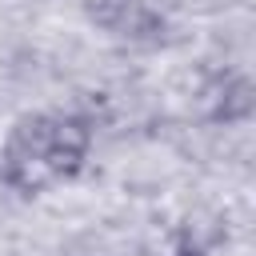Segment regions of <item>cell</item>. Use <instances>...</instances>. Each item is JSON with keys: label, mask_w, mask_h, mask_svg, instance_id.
<instances>
[{"label": "cell", "mask_w": 256, "mask_h": 256, "mask_svg": "<svg viewBox=\"0 0 256 256\" xmlns=\"http://www.w3.org/2000/svg\"><path fill=\"white\" fill-rule=\"evenodd\" d=\"M176 256H204V252H200V248H180Z\"/></svg>", "instance_id": "cell-2"}, {"label": "cell", "mask_w": 256, "mask_h": 256, "mask_svg": "<svg viewBox=\"0 0 256 256\" xmlns=\"http://www.w3.org/2000/svg\"><path fill=\"white\" fill-rule=\"evenodd\" d=\"M88 20L104 32L132 40V44H160L164 40V16L148 0H88Z\"/></svg>", "instance_id": "cell-1"}]
</instances>
